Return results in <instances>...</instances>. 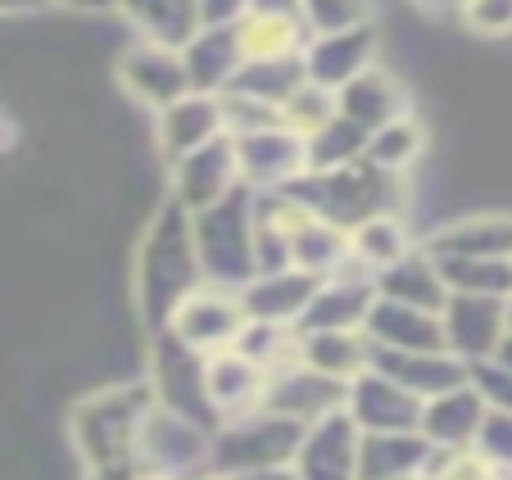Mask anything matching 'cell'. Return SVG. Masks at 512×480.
<instances>
[{
  "label": "cell",
  "mask_w": 512,
  "mask_h": 480,
  "mask_svg": "<svg viewBox=\"0 0 512 480\" xmlns=\"http://www.w3.org/2000/svg\"><path fill=\"white\" fill-rule=\"evenodd\" d=\"M204 286L200 254H195V231H191V209L164 195L150 222H145L141 250H136V304L150 331L168 327L173 308L186 295Z\"/></svg>",
  "instance_id": "1"
},
{
  "label": "cell",
  "mask_w": 512,
  "mask_h": 480,
  "mask_svg": "<svg viewBox=\"0 0 512 480\" xmlns=\"http://www.w3.org/2000/svg\"><path fill=\"white\" fill-rule=\"evenodd\" d=\"M435 259H512V213H472L422 240Z\"/></svg>",
  "instance_id": "22"
},
{
  "label": "cell",
  "mask_w": 512,
  "mask_h": 480,
  "mask_svg": "<svg viewBox=\"0 0 512 480\" xmlns=\"http://www.w3.org/2000/svg\"><path fill=\"white\" fill-rule=\"evenodd\" d=\"M300 19L309 37H336L372 23V0H300Z\"/></svg>",
  "instance_id": "38"
},
{
  "label": "cell",
  "mask_w": 512,
  "mask_h": 480,
  "mask_svg": "<svg viewBox=\"0 0 512 480\" xmlns=\"http://www.w3.org/2000/svg\"><path fill=\"white\" fill-rule=\"evenodd\" d=\"M182 64H186V77H191V91H200V96H223L245 68L241 28H236V23H218V28L204 23L182 46Z\"/></svg>",
  "instance_id": "16"
},
{
  "label": "cell",
  "mask_w": 512,
  "mask_h": 480,
  "mask_svg": "<svg viewBox=\"0 0 512 480\" xmlns=\"http://www.w3.org/2000/svg\"><path fill=\"white\" fill-rule=\"evenodd\" d=\"M368 127L349 123L345 114H336L318 136H309V173H331V168H349L368 154Z\"/></svg>",
  "instance_id": "36"
},
{
  "label": "cell",
  "mask_w": 512,
  "mask_h": 480,
  "mask_svg": "<svg viewBox=\"0 0 512 480\" xmlns=\"http://www.w3.org/2000/svg\"><path fill=\"white\" fill-rule=\"evenodd\" d=\"M155 408L150 376L114 381L82 394L68 417V444L87 471L105 467H136V440H141L145 413Z\"/></svg>",
  "instance_id": "2"
},
{
  "label": "cell",
  "mask_w": 512,
  "mask_h": 480,
  "mask_svg": "<svg viewBox=\"0 0 512 480\" xmlns=\"http://www.w3.org/2000/svg\"><path fill=\"white\" fill-rule=\"evenodd\" d=\"M204 390H209L213 413L232 422L241 413L263 408V394H268V372L254 367L245 354L236 349H218V354L204 358Z\"/></svg>",
  "instance_id": "20"
},
{
  "label": "cell",
  "mask_w": 512,
  "mask_h": 480,
  "mask_svg": "<svg viewBox=\"0 0 512 480\" xmlns=\"http://www.w3.org/2000/svg\"><path fill=\"white\" fill-rule=\"evenodd\" d=\"M46 10V0H0V14H37Z\"/></svg>",
  "instance_id": "47"
},
{
  "label": "cell",
  "mask_w": 512,
  "mask_h": 480,
  "mask_svg": "<svg viewBox=\"0 0 512 480\" xmlns=\"http://www.w3.org/2000/svg\"><path fill=\"white\" fill-rule=\"evenodd\" d=\"M313 218L331 222L340 231L363 227L368 218L404 209V177L381 173L377 164L358 159L349 168H331V173H304L300 182L286 186Z\"/></svg>",
  "instance_id": "3"
},
{
  "label": "cell",
  "mask_w": 512,
  "mask_h": 480,
  "mask_svg": "<svg viewBox=\"0 0 512 480\" xmlns=\"http://www.w3.org/2000/svg\"><path fill=\"white\" fill-rule=\"evenodd\" d=\"M114 77H118V91L132 105H145V109H155V114L177 105L182 96H191V77H186L182 50L159 46V41L136 37L127 50H118Z\"/></svg>",
  "instance_id": "7"
},
{
  "label": "cell",
  "mask_w": 512,
  "mask_h": 480,
  "mask_svg": "<svg viewBox=\"0 0 512 480\" xmlns=\"http://www.w3.org/2000/svg\"><path fill=\"white\" fill-rule=\"evenodd\" d=\"M114 14H123L141 41H159L173 50H182L204 28L200 0H118Z\"/></svg>",
  "instance_id": "28"
},
{
  "label": "cell",
  "mask_w": 512,
  "mask_h": 480,
  "mask_svg": "<svg viewBox=\"0 0 512 480\" xmlns=\"http://www.w3.org/2000/svg\"><path fill=\"white\" fill-rule=\"evenodd\" d=\"M304 55H281V59H245L241 77H236L227 91H245V96H259L268 105H286L290 91L304 82Z\"/></svg>",
  "instance_id": "34"
},
{
  "label": "cell",
  "mask_w": 512,
  "mask_h": 480,
  "mask_svg": "<svg viewBox=\"0 0 512 480\" xmlns=\"http://www.w3.org/2000/svg\"><path fill=\"white\" fill-rule=\"evenodd\" d=\"M494 363H503L512 372V336H503V345H499V354H494Z\"/></svg>",
  "instance_id": "48"
},
{
  "label": "cell",
  "mask_w": 512,
  "mask_h": 480,
  "mask_svg": "<svg viewBox=\"0 0 512 480\" xmlns=\"http://www.w3.org/2000/svg\"><path fill=\"white\" fill-rule=\"evenodd\" d=\"M377 28H354V32H336V37H309L304 46V73L309 82L327 91H340L345 82H354L358 73H368L377 64Z\"/></svg>",
  "instance_id": "19"
},
{
  "label": "cell",
  "mask_w": 512,
  "mask_h": 480,
  "mask_svg": "<svg viewBox=\"0 0 512 480\" xmlns=\"http://www.w3.org/2000/svg\"><path fill=\"white\" fill-rule=\"evenodd\" d=\"M136 480H155V476H141V471H136Z\"/></svg>",
  "instance_id": "50"
},
{
  "label": "cell",
  "mask_w": 512,
  "mask_h": 480,
  "mask_svg": "<svg viewBox=\"0 0 512 480\" xmlns=\"http://www.w3.org/2000/svg\"><path fill=\"white\" fill-rule=\"evenodd\" d=\"M463 23L472 37L485 41H508L512 37V0H467Z\"/></svg>",
  "instance_id": "41"
},
{
  "label": "cell",
  "mask_w": 512,
  "mask_h": 480,
  "mask_svg": "<svg viewBox=\"0 0 512 480\" xmlns=\"http://www.w3.org/2000/svg\"><path fill=\"white\" fill-rule=\"evenodd\" d=\"M363 331H368V340L381 349H413V354H435V349H445L440 313L413 308V304H395V299H381V295H377V304H372Z\"/></svg>",
  "instance_id": "25"
},
{
  "label": "cell",
  "mask_w": 512,
  "mask_h": 480,
  "mask_svg": "<svg viewBox=\"0 0 512 480\" xmlns=\"http://www.w3.org/2000/svg\"><path fill=\"white\" fill-rule=\"evenodd\" d=\"M236 186H245V182H241L232 136H218V141L191 150L186 159L168 164V195L191 213H204V209H213V204H223Z\"/></svg>",
  "instance_id": "8"
},
{
  "label": "cell",
  "mask_w": 512,
  "mask_h": 480,
  "mask_svg": "<svg viewBox=\"0 0 512 480\" xmlns=\"http://www.w3.org/2000/svg\"><path fill=\"white\" fill-rule=\"evenodd\" d=\"M46 5H59V10H73V14H114L118 0H46Z\"/></svg>",
  "instance_id": "44"
},
{
  "label": "cell",
  "mask_w": 512,
  "mask_h": 480,
  "mask_svg": "<svg viewBox=\"0 0 512 480\" xmlns=\"http://www.w3.org/2000/svg\"><path fill=\"white\" fill-rule=\"evenodd\" d=\"M232 349L272 376V372H281V367L300 363V331L286 327V322H259V317H245V327H241V336H236Z\"/></svg>",
  "instance_id": "32"
},
{
  "label": "cell",
  "mask_w": 512,
  "mask_h": 480,
  "mask_svg": "<svg viewBox=\"0 0 512 480\" xmlns=\"http://www.w3.org/2000/svg\"><path fill=\"white\" fill-rule=\"evenodd\" d=\"M136 471L155 480H204L213 476V431L173 413L155 399L136 440Z\"/></svg>",
  "instance_id": "5"
},
{
  "label": "cell",
  "mask_w": 512,
  "mask_h": 480,
  "mask_svg": "<svg viewBox=\"0 0 512 480\" xmlns=\"http://www.w3.org/2000/svg\"><path fill=\"white\" fill-rule=\"evenodd\" d=\"M372 367L386 372L390 381H399L404 390H413L417 399H435L445 390H458V385L472 381V363H463L449 349H435V354H413V349H381L372 345Z\"/></svg>",
  "instance_id": "17"
},
{
  "label": "cell",
  "mask_w": 512,
  "mask_h": 480,
  "mask_svg": "<svg viewBox=\"0 0 512 480\" xmlns=\"http://www.w3.org/2000/svg\"><path fill=\"white\" fill-rule=\"evenodd\" d=\"M422 154H426V127L417 123L413 114H404V118H395V123L377 127V132L368 136V154H363V159L377 164L381 173L404 177Z\"/></svg>",
  "instance_id": "33"
},
{
  "label": "cell",
  "mask_w": 512,
  "mask_h": 480,
  "mask_svg": "<svg viewBox=\"0 0 512 480\" xmlns=\"http://www.w3.org/2000/svg\"><path fill=\"white\" fill-rule=\"evenodd\" d=\"M467 453H472L476 462H485L490 471H499V476H512V413L490 408Z\"/></svg>",
  "instance_id": "40"
},
{
  "label": "cell",
  "mask_w": 512,
  "mask_h": 480,
  "mask_svg": "<svg viewBox=\"0 0 512 480\" xmlns=\"http://www.w3.org/2000/svg\"><path fill=\"white\" fill-rule=\"evenodd\" d=\"M336 114H340L336 91H327V87H318V82L304 77L300 87L290 91L286 105H281V127H290V132H300L304 141H309V136H318Z\"/></svg>",
  "instance_id": "37"
},
{
  "label": "cell",
  "mask_w": 512,
  "mask_h": 480,
  "mask_svg": "<svg viewBox=\"0 0 512 480\" xmlns=\"http://www.w3.org/2000/svg\"><path fill=\"white\" fill-rule=\"evenodd\" d=\"M372 281H377V295L381 299L413 304V308H431V313H440V308H445V299H449V286H445V277H440V263H435V254L426 250L422 240H417V245L399 263L381 268Z\"/></svg>",
  "instance_id": "27"
},
{
  "label": "cell",
  "mask_w": 512,
  "mask_h": 480,
  "mask_svg": "<svg viewBox=\"0 0 512 480\" xmlns=\"http://www.w3.org/2000/svg\"><path fill=\"white\" fill-rule=\"evenodd\" d=\"M503 304H508V336H512V295H508V299H503Z\"/></svg>",
  "instance_id": "49"
},
{
  "label": "cell",
  "mask_w": 512,
  "mask_h": 480,
  "mask_svg": "<svg viewBox=\"0 0 512 480\" xmlns=\"http://www.w3.org/2000/svg\"><path fill=\"white\" fill-rule=\"evenodd\" d=\"M417 240L408 236V227L399 222V213H381V218H368L363 227L349 231V250H354V263L363 272H372L377 277L381 268H390V263H399L408 250H413Z\"/></svg>",
  "instance_id": "31"
},
{
  "label": "cell",
  "mask_w": 512,
  "mask_h": 480,
  "mask_svg": "<svg viewBox=\"0 0 512 480\" xmlns=\"http://www.w3.org/2000/svg\"><path fill=\"white\" fill-rule=\"evenodd\" d=\"M449 295H512V259H435Z\"/></svg>",
  "instance_id": "35"
},
{
  "label": "cell",
  "mask_w": 512,
  "mask_h": 480,
  "mask_svg": "<svg viewBox=\"0 0 512 480\" xmlns=\"http://www.w3.org/2000/svg\"><path fill=\"white\" fill-rule=\"evenodd\" d=\"M218 136H227L218 96L191 91V96H182L177 105L155 114V145H159V159H164V164H177V159H186L191 150L218 141Z\"/></svg>",
  "instance_id": "18"
},
{
  "label": "cell",
  "mask_w": 512,
  "mask_h": 480,
  "mask_svg": "<svg viewBox=\"0 0 512 480\" xmlns=\"http://www.w3.org/2000/svg\"><path fill=\"white\" fill-rule=\"evenodd\" d=\"M358 444H363V431L340 408V413L304 426V440L290 467L300 471V480H358Z\"/></svg>",
  "instance_id": "13"
},
{
  "label": "cell",
  "mask_w": 512,
  "mask_h": 480,
  "mask_svg": "<svg viewBox=\"0 0 512 480\" xmlns=\"http://www.w3.org/2000/svg\"><path fill=\"white\" fill-rule=\"evenodd\" d=\"M349 399V381H336V376L318 372L309 363H290L281 372L268 376V394H263V408L290 417L300 426H313L322 417L340 413Z\"/></svg>",
  "instance_id": "12"
},
{
  "label": "cell",
  "mask_w": 512,
  "mask_h": 480,
  "mask_svg": "<svg viewBox=\"0 0 512 480\" xmlns=\"http://www.w3.org/2000/svg\"><path fill=\"white\" fill-rule=\"evenodd\" d=\"M349 263H354L349 231L331 227V222L313 218V213H304V218L290 227V268L327 281V277H336V272H345Z\"/></svg>",
  "instance_id": "29"
},
{
  "label": "cell",
  "mask_w": 512,
  "mask_h": 480,
  "mask_svg": "<svg viewBox=\"0 0 512 480\" xmlns=\"http://www.w3.org/2000/svg\"><path fill=\"white\" fill-rule=\"evenodd\" d=\"M440 327H445V349L463 363H485L499 354L508 336V304L490 295H449L440 308Z\"/></svg>",
  "instance_id": "11"
},
{
  "label": "cell",
  "mask_w": 512,
  "mask_h": 480,
  "mask_svg": "<svg viewBox=\"0 0 512 480\" xmlns=\"http://www.w3.org/2000/svg\"><path fill=\"white\" fill-rule=\"evenodd\" d=\"M336 105L349 123L377 132V127H386V123H395V118L408 114V91L395 73L372 64L368 73H358L354 82H345V87L336 91Z\"/></svg>",
  "instance_id": "26"
},
{
  "label": "cell",
  "mask_w": 512,
  "mask_h": 480,
  "mask_svg": "<svg viewBox=\"0 0 512 480\" xmlns=\"http://www.w3.org/2000/svg\"><path fill=\"white\" fill-rule=\"evenodd\" d=\"M485 413H490L485 394L467 381V385H458V390H445V394H435V399H426L422 404V435L435 444V449L467 453L476 440V431H481Z\"/></svg>",
  "instance_id": "23"
},
{
  "label": "cell",
  "mask_w": 512,
  "mask_h": 480,
  "mask_svg": "<svg viewBox=\"0 0 512 480\" xmlns=\"http://www.w3.org/2000/svg\"><path fill=\"white\" fill-rule=\"evenodd\" d=\"M254 0H200V14L209 28H218V23H241L245 14H250Z\"/></svg>",
  "instance_id": "43"
},
{
  "label": "cell",
  "mask_w": 512,
  "mask_h": 480,
  "mask_svg": "<svg viewBox=\"0 0 512 480\" xmlns=\"http://www.w3.org/2000/svg\"><path fill=\"white\" fill-rule=\"evenodd\" d=\"M472 385L485 394V404H490V408H503V413H512V372L503 363H494V358H485V363H472Z\"/></svg>",
  "instance_id": "42"
},
{
  "label": "cell",
  "mask_w": 512,
  "mask_h": 480,
  "mask_svg": "<svg viewBox=\"0 0 512 480\" xmlns=\"http://www.w3.org/2000/svg\"><path fill=\"white\" fill-rule=\"evenodd\" d=\"M435 444L422 431H363L358 480H417L426 476Z\"/></svg>",
  "instance_id": "21"
},
{
  "label": "cell",
  "mask_w": 512,
  "mask_h": 480,
  "mask_svg": "<svg viewBox=\"0 0 512 480\" xmlns=\"http://www.w3.org/2000/svg\"><path fill=\"white\" fill-rule=\"evenodd\" d=\"M300 363L318 367L336 381H354L358 372L372 367V340L368 331H309L300 336Z\"/></svg>",
  "instance_id": "30"
},
{
  "label": "cell",
  "mask_w": 512,
  "mask_h": 480,
  "mask_svg": "<svg viewBox=\"0 0 512 480\" xmlns=\"http://www.w3.org/2000/svg\"><path fill=\"white\" fill-rule=\"evenodd\" d=\"M232 141L241 182L250 191H286L290 182H300L309 173V141L290 127H268V132L232 136Z\"/></svg>",
  "instance_id": "10"
},
{
  "label": "cell",
  "mask_w": 512,
  "mask_h": 480,
  "mask_svg": "<svg viewBox=\"0 0 512 480\" xmlns=\"http://www.w3.org/2000/svg\"><path fill=\"white\" fill-rule=\"evenodd\" d=\"M322 281L309 277L300 268H281V272H259L245 290H236L245 304V317H259V322H286V327H300L304 308L313 304Z\"/></svg>",
  "instance_id": "24"
},
{
  "label": "cell",
  "mask_w": 512,
  "mask_h": 480,
  "mask_svg": "<svg viewBox=\"0 0 512 480\" xmlns=\"http://www.w3.org/2000/svg\"><path fill=\"white\" fill-rule=\"evenodd\" d=\"M413 5L422 14H431V19L435 14H454V19H463V10H467V0H413Z\"/></svg>",
  "instance_id": "45"
},
{
  "label": "cell",
  "mask_w": 512,
  "mask_h": 480,
  "mask_svg": "<svg viewBox=\"0 0 512 480\" xmlns=\"http://www.w3.org/2000/svg\"><path fill=\"white\" fill-rule=\"evenodd\" d=\"M191 231H195V254H200V272L204 286L218 290H245L259 277V254H254V191L236 186L223 204H213L204 213H191Z\"/></svg>",
  "instance_id": "4"
},
{
  "label": "cell",
  "mask_w": 512,
  "mask_h": 480,
  "mask_svg": "<svg viewBox=\"0 0 512 480\" xmlns=\"http://www.w3.org/2000/svg\"><path fill=\"white\" fill-rule=\"evenodd\" d=\"M218 105H223V132L227 136H250V132L281 127V109L268 105V100H259V96H245V91H223Z\"/></svg>",
  "instance_id": "39"
},
{
  "label": "cell",
  "mask_w": 512,
  "mask_h": 480,
  "mask_svg": "<svg viewBox=\"0 0 512 480\" xmlns=\"http://www.w3.org/2000/svg\"><path fill=\"white\" fill-rule=\"evenodd\" d=\"M227 480H300L295 467H259V471H241V476H227Z\"/></svg>",
  "instance_id": "46"
},
{
  "label": "cell",
  "mask_w": 512,
  "mask_h": 480,
  "mask_svg": "<svg viewBox=\"0 0 512 480\" xmlns=\"http://www.w3.org/2000/svg\"><path fill=\"white\" fill-rule=\"evenodd\" d=\"M245 327V304L236 290H218V286H200L195 295H186L182 304L168 317V331H173L182 345L200 349V354H218V349H232L236 336Z\"/></svg>",
  "instance_id": "9"
},
{
  "label": "cell",
  "mask_w": 512,
  "mask_h": 480,
  "mask_svg": "<svg viewBox=\"0 0 512 480\" xmlns=\"http://www.w3.org/2000/svg\"><path fill=\"white\" fill-rule=\"evenodd\" d=\"M345 413L358 422V431H422V399L377 367L349 381Z\"/></svg>",
  "instance_id": "14"
},
{
  "label": "cell",
  "mask_w": 512,
  "mask_h": 480,
  "mask_svg": "<svg viewBox=\"0 0 512 480\" xmlns=\"http://www.w3.org/2000/svg\"><path fill=\"white\" fill-rule=\"evenodd\" d=\"M304 426L272 408H254L213 431V476H241L259 467H290Z\"/></svg>",
  "instance_id": "6"
},
{
  "label": "cell",
  "mask_w": 512,
  "mask_h": 480,
  "mask_svg": "<svg viewBox=\"0 0 512 480\" xmlns=\"http://www.w3.org/2000/svg\"><path fill=\"white\" fill-rule=\"evenodd\" d=\"M204 480H227V476H204Z\"/></svg>",
  "instance_id": "51"
},
{
  "label": "cell",
  "mask_w": 512,
  "mask_h": 480,
  "mask_svg": "<svg viewBox=\"0 0 512 480\" xmlns=\"http://www.w3.org/2000/svg\"><path fill=\"white\" fill-rule=\"evenodd\" d=\"M372 304H377V281H372V272L349 263L345 272H336V277H327L318 286V295L304 308L295 331H300V336H309V331H363Z\"/></svg>",
  "instance_id": "15"
}]
</instances>
